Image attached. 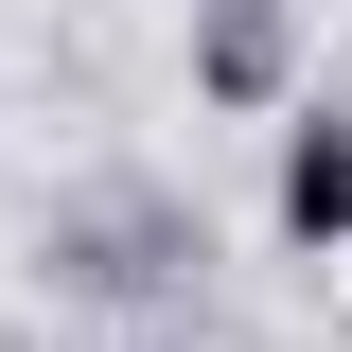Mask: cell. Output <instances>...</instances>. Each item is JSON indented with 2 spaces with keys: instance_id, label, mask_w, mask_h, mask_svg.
I'll use <instances>...</instances> for the list:
<instances>
[{
  "instance_id": "6da1fadb",
  "label": "cell",
  "mask_w": 352,
  "mask_h": 352,
  "mask_svg": "<svg viewBox=\"0 0 352 352\" xmlns=\"http://www.w3.org/2000/svg\"><path fill=\"white\" fill-rule=\"evenodd\" d=\"M282 247H352V106H300L282 124Z\"/></svg>"
},
{
  "instance_id": "7a4b0ae2",
  "label": "cell",
  "mask_w": 352,
  "mask_h": 352,
  "mask_svg": "<svg viewBox=\"0 0 352 352\" xmlns=\"http://www.w3.org/2000/svg\"><path fill=\"white\" fill-rule=\"evenodd\" d=\"M194 88H212V106H264V88H282V0H212Z\"/></svg>"
}]
</instances>
